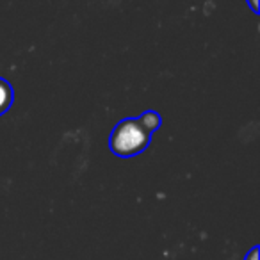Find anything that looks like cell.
<instances>
[{
  "label": "cell",
  "instance_id": "2",
  "mask_svg": "<svg viewBox=\"0 0 260 260\" xmlns=\"http://www.w3.org/2000/svg\"><path fill=\"white\" fill-rule=\"evenodd\" d=\"M13 102H15V91H13V86L9 84V80L0 77V116L6 114V112L11 109Z\"/></svg>",
  "mask_w": 260,
  "mask_h": 260
},
{
  "label": "cell",
  "instance_id": "5",
  "mask_svg": "<svg viewBox=\"0 0 260 260\" xmlns=\"http://www.w3.org/2000/svg\"><path fill=\"white\" fill-rule=\"evenodd\" d=\"M249 4V8H251V11L255 13V15H258V0H246Z\"/></svg>",
  "mask_w": 260,
  "mask_h": 260
},
{
  "label": "cell",
  "instance_id": "4",
  "mask_svg": "<svg viewBox=\"0 0 260 260\" xmlns=\"http://www.w3.org/2000/svg\"><path fill=\"white\" fill-rule=\"evenodd\" d=\"M244 260H258V246H253V248L246 253Z\"/></svg>",
  "mask_w": 260,
  "mask_h": 260
},
{
  "label": "cell",
  "instance_id": "1",
  "mask_svg": "<svg viewBox=\"0 0 260 260\" xmlns=\"http://www.w3.org/2000/svg\"><path fill=\"white\" fill-rule=\"evenodd\" d=\"M152 136V132H148L138 118H125L116 123L112 128L109 136V148L114 155L130 159L148 148Z\"/></svg>",
  "mask_w": 260,
  "mask_h": 260
},
{
  "label": "cell",
  "instance_id": "3",
  "mask_svg": "<svg viewBox=\"0 0 260 260\" xmlns=\"http://www.w3.org/2000/svg\"><path fill=\"white\" fill-rule=\"evenodd\" d=\"M138 119H139V123H141V125L148 130V132H152V134L155 132L157 128H159L160 125H162V118H160V114H159V112H155V111L143 112Z\"/></svg>",
  "mask_w": 260,
  "mask_h": 260
}]
</instances>
